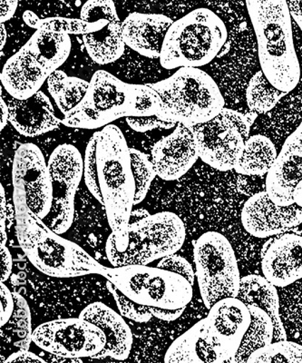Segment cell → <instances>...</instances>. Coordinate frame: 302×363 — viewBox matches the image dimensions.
Wrapping results in <instances>:
<instances>
[{
    "label": "cell",
    "instance_id": "cell-1",
    "mask_svg": "<svg viewBox=\"0 0 302 363\" xmlns=\"http://www.w3.org/2000/svg\"><path fill=\"white\" fill-rule=\"evenodd\" d=\"M130 148L121 129L111 124L94 133L84 157V183L105 207L119 252L128 248L130 216L135 206V182Z\"/></svg>",
    "mask_w": 302,
    "mask_h": 363
},
{
    "label": "cell",
    "instance_id": "cell-2",
    "mask_svg": "<svg viewBox=\"0 0 302 363\" xmlns=\"http://www.w3.org/2000/svg\"><path fill=\"white\" fill-rule=\"evenodd\" d=\"M16 233L28 261L42 274L54 278L100 274L103 264L76 242L62 238L29 208L21 187L13 186Z\"/></svg>",
    "mask_w": 302,
    "mask_h": 363
},
{
    "label": "cell",
    "instance_id": "cell-3",
    "mask_svg": "<svg viewBox=\"0 0 302 363\" xmlns=\"http://www.w3.org/2000/svg\"><path fill=\"white\" fill-rule=\"evenodd\" d=\"M160 108V99L151 86L125 83L99 70L91 77L82 101L64 116L62 125L94 130L120 118L157 115Z\"/></svg>",
    "mask_w": 302,
    "mask_h": 363
},
{
    "label": "cell",
    "instance_id": "cell-4",
    "mask_svg": "<svg viewBox=\"0 0 302 363\" xmlns=\"http://www.w3.org/2000/svg\"><path fill=\"white\" fill-rule=\"evenodd\" d=\"M258 45L262 71L277 89L298 86L301 67L295 50L291 16L286 0H246Z\"/></svg>",
    "mask_w": 302,
    "mask_h": 363
},
{
    "label": "cell",
    "instance_id": "cell-5",
    "mask_svg": "<svg viewBox=\"0 0 302 363\" xmlns=\"http://www.w3.org/2000/svg\"><path fill=\"white\" fill-rule=\"evenodd\" d=\"M157 93L159 118L191 126L213 119L225 108L222 92L209 74L196 67L179 68L164 80L148 84Z\"/></svg>",
    "mask_w": 302,
    "mask_h": 363
},
{
    "label": "cell",
    "instance_id": "cell-6",
    "mask_svg": "<svg viewBox=\"0 0 302 363\" xmlns=\"http://www.w3.org/2000/svg\"><path fill=\"white\" fill-rule=\"evenodd\" d=\"M71 48L69 35L35 30L3 67L0 76L3 89L18 99L34 96L50 74L66 62Z\"/></svg>",
    "mask_w": 302,
    "mask_h": 363
},
{
    "label": "cell",
    "instance_id": "cell-7",
    "mask_svg": "<svg viewBox=\"0 0 302 363\" xmlns=\"http://www.w3.org/2000/svg\"><path fill=\"white\" fill-rule=\"evenodd\" d=\"M228 38L224 22L208 9H197L174 21L162 44L161 66L165 69L200 68L212 62Z\"/></svg>",
    "mask_w": 302,
    "mask_h": 363
},
{
    "label": "cell",
    "instance_id": "cell-8",
    "mask_svg": "<svg viewBox=\"0 0 302 363\" xmlns=\"http://www.w3.org/2000/svg\"><path fill=\"white\" fill-rule=\"evenodd\" d=\"M128 235L125 252L116 248L112 233L107 239L106 254L113 267L148 265L165 256L177 254L184 244L186 229L174 213L161 212L129 223Z\"/></svg>",
    "mask_w": 302,
    "mask_h": 363
},
{
    "label": "cell",
    "instance_id": "cell-9",
    "mask_svg": "<svg viewBox=\"0 0 302 363\" xmlns=\"http://www.w3.org/2000/svg\"><path fill=\"white\" fill-rule=\"evenodd\" d=\"M100 275L111 281L125 296L149 308L178 310L193 299V285L175 272L148 265L106 267Z\"/></svg>",
    "mask_w": 302,
    "mask_h": 363
},
{
    "label": "cell",
    "instance_id": "cell-10",
    "mask_svg": "<svg viewBox=\"0 0 302 363\" xmlns=\"http://www.w3.org/2000/svg\"><path fill=\"white\" fill-rule=\"evenodd\" d=\"M194 264L201 300L208 310L225 298L237 297L241 274L229 240L217 232H207L196 240Z\"/></svg>",
    "mask_w": 302,
    "mask_h": 363
},
{
    "label": "cell",
    "instance_id": "cell-11",
    "mask_svg": "<svg viewBox=\"0 0 302 363\" xmlns=\"http://www.w3.org/2000/svg\"><path fill=\"white\" fill-rule=\"evenodd\" d=\"M251 125L243 113L224 108L209 121L191 126L201 160L218 171L235 169L251 136Z\"/></svg>",
    "mask_w": 302,
    "mask_h": 363
},
{
    "label": "cell",
    "instance_id": "cell-12",
    "mask_svg": "<svg viewBox=\"0 0 302 363\" xmlns=\"http://www.w3.org/2000/svg\"><path fill=\"white\" fill-rule=\"evenodd\" d=\"M47 165L53 186V201L50 212L43 221L62 235L74 221V199L84 177V158L74 145L62 144L52 152Z\"/></svg>",
    "mask_w": 302,
    "mask_h": 363
},
{
    "label": "cell",
    "instance_id": "cell-13",
    "mask_svg": "<svg viewBox=\"0 0 302 363\" xmlns=\"http://www.w3.org/2000/svg\"><path fill=\"white\" fill-rule=\"evenodd\" d=\"M33 342L48 354L71 359L92 358L104 349L103 330L82 318H67L40 324Z\"/></svg>",
    "mask_w": 302,
    "mask_h": 363
},
{
    "label": "cell",
    "instance_id": "cell-14",
    "mask_svg": "<svg viewBox=\"0 0 302 363\" xmlns=\"http://www.w3.org/2000/svg\"><path fill=\"white\" fill-rule=\"evenodd\" d=\"M12 184L22 188L29 208L44 220L51 210L53 186L47 161L38 145L26 143L16 150Z\"/></svg>",
    "mask_w": 302,
    "mask_h": 363
},
{
    "label": "cell",
    "instance_id": "cell-15",
    "mask_svg": "<svg viewBox=\"0 0 302 363\" xmlns=\"http://www.w3.org/2000/svg\"><path fill=\"white\" fill-rule=\"evenodd\" d=\"M251 313L237 297L217 301L206 318L208 342L216 352L218 363L235 357L251 324Z\"/></svg>",
    "mask_w": 302,
    "mask_h": 363
},
{
    "label": "cell",
    "instance_id": "cell-16",
    "mask_svg": "<svg viewBox=\"0 0 302 363\" xmlns=\"http://www.w3.org/2000/svg\"><path fill=\"white\" fill-rule=\"evenodd\" d=\"M241 220L245 231L255 238H272L301 225L302 207L296 203L280 206L262 191L246 201Z\"/></svg>",
    "mask_w": 302,
    "mask_h": 363
},
{
    "label": "cell",
    "instance_id": "cell-17",
    "mask_svg": "<svg viewBox=\"0 0 302 363\" xmlns=\"http://www.w3.org/2000/svg\"><path fill=\"white\" fill-rule=\"evenodd\" d=\"M199 158L193 130L190 126L181 124L155 143L151 153L155 173L164 181L180 179Z\"/></svg>",
    "mask_w": 302,
    "mask_h": 363
},
{
    "label": "cell",
    "instance_id": "cell-18",
    "mask_svg": "<svg viewBox=\"0 0 302 363\" xmlns=\"http://www.w3.org/2000/svg\"><path fill=\"white\" fill-rule=\"evenodd\" d=\"M302 181V120L288 136L266 177V192L282 206L293 204V194Z\"/></svg>",
    "mask_w": 302,
    "mask_h": 363
},
{
    "label": "cell",
    "instance_id": "cell-19",
    "mask_svg": "<svg viewBox=\"0 0 302 363\" xmlns=\"http://www.w3.org/2000/svg\"><path fill=\"white\" fill-rule=\"evenodd\" d=\"M262 271L276 287H287L302 279V236L281 233L272 236L261 251Z\"/></svg>",
    "mask_w": 302,
    "mask_h": 363
},
{
    "label": "cell",
    "instance_id": "cell-20",
    "mask_svg": "<svg viewBox=\"0 0 302 363\" xmlns=\"http://www.w3.org/2000/svg\"><path fill=\"white\" fill-rule=\"evenodd\" d=\"M9 109V123L15 130L26 138H38L57 130L62 119L55 113L53 104L42 91L26 99H18L6 92L1 93Z\"/></svg>",
    "mask_w": 302,
    "mask_h": 363
},
{
    "label": "cell",
    "instance_id": "cell-21",
    "mask_svg": "<svg viewBox=\"0 0 302 363\" xmlns=\"http://www.w3.org/2000/svg\"><path fill=\"white\" fill-rule=\"evenodd\" d=\"M174 21L162 14L135 12L123 21V40L126 47L141 56L160 58L165 35Z\"/></svg>",
    "mask_w": 302,
    "mask_h": 363
},
{
    "label": "cell",
    "instance_id": "cell-22",
    "mask_svg": "<svg viewBox=\"0 0 302 363\" xmlns=\"http://www.w3.org/2000/svg\"><path fill=\"white\" fill-rule=\"evenodd\" d=\"M79 317L99 327L106 337L105 347L92 358L125 361L129 357L133 346V333L121 314L97 301L84 308Z\"/></svg>",
    "mask_w": 302,
    "mask_h": 363
},
{
    "label": "cell",
    "instance_id": "cell-23",
    "mask_svg": "<svg viewBox=\"0 0 302 363\" xmlns=\"http://www.w3.org/2000/svg\"><path fill=\"white\" fill-rule=\"evenodd\" d=\"M238 299L246 306L262 308L272 318L274 327V342L287 340L280 314V298L277 288L264 277L250 274L242 278Z\"/></svg>",
    "mask_w": 302,
    "mask_h": 363
},
{
    "label": "cell",
    "instance_id": "cell-24",
    "mask_svg": "<svg viewBox=\"0 0 302 363\" xmlns=\"http://www.w3.org/2000/svg\"><path fill=\"white\" fill-rule=\"evenodd\" d=\"M167 363H218V359L208 342L206 318L178 337L164 355Z\"/></svg>",
    "mask_w": 302,
    "mask_h": 363
},
{
    "label": "cell",
    "instance_id": "cell-25",
    "mask_svg": "<svg viewBox=\"0 0 302 363\" xmlns=\"http://www.w3.org/2000/svg\"><path fill=\"white\" fill-rule=\"evenodd\" d=\"M15 310L9 322L1 326V362L16 352L28 350L33 342L31 313L28 301L21 294L13 291Z\"/></svg>",
    "mask_w": 302,
    "mask_h": 363
},
{
    "label": "cell",
    "instance_id": "cell-26",
    "mask_svg": "<svg viewBox=\"0 0 302 363\" xmlns=\"http://www.w3.org/2000/svg\"><path fill=\"white\" fill-rule=\"evenodd\" d=\"M277 155L275 145L267 136H250L233 170L243 176H264L271 169Z\"/></svg>",
    "mask_w": 302,
    "mask_h": 363
},
{
    "label": "cell",
    "instance_id": "cell-27",
    "mask_svg": "<svg viewBox=\"0 0 302 363\" xmlns=\"http://www.w3.org/2000/svg\"><path fill=\"white\" fill-rule=\"evenodd\" d=\"M247 307L251 313V324L243 337L238 352L228 362H247L253 352L274 342V327L272 318L262 308L252 304Z\"/></svg>",
    "mask_w": 302,
    "mask_h": 363
},
{
    "label": "cell",
    "instance_id": "cell-28",
    "mask_svg": "<svg viewBox=\"0 0 302 363\" xmlns=\"http://www.w3.org/2000/svg\"><path fill=\"white\" fill-rule=\"evenodd\" d=\"M47 82L48 92L64 116L82 101L89 87V81L67 76L60 69L52 73Z\"/></svg>",
    "mask_w": 302,
    "mask_h": 363
},
{
    "label": "cell",
    "instance_id": "cell-29",
    "mask_svg": "<svg viewBox=\"0 0 302 363\" xmlns=\"http://www.w3.org/2000/svg\"><path fill=\"white\" fill-rule=\"evenodd\" d=\"M288 93L272 85L262 70L253 74L246 89L247 106L252 112L266 113L274 109Z\"/></svg>",
    "mask_w": 302,
    "mask_h": 363
},
{
    "label": "cell",
    "instance_id": "cell-30",
    "mask_svg": "<svg viewBox=\"0 0 302 363\" xmlns=\"http://www.w3.org/2000/svg\"><path fill=\"white\" fill-rule=\"evenodd\" d=\"M301 363L302 345L287 340H277L253 352L247 363Z\"/></svg>",
    "mask_w": 302,
    "mask_h": 363
},
{
    "label": "cell",
    "instance_id": "cell-31",
    "mask_svg": "<svg viewBox=\"0 0 302 363\" xmlns=\"http://www.w3.org/2000/svg\"><path fill=\"white\" fill-rule=\"evenodd\" d=\"M130 152H131L132 169L135 182L134 206H138L145 200L150 189L152 182L157 176L151 158H149L147 155L135 148H130Z\"/></svg>",
    "mask_w": 302,
    "mask_h": 363
},
{
    "label": "cell",
    "instance_id": "cell-32",
    "mask_svg": "<svg viewBox=\"0 0 302 363\" xmlns=\"http://www.w3.org/2000/svg\"><path fill=\"white\" fill-rule=\"evenodd\" d=\"M106 287L113 295L120 314L123 317L138 323L150 322L152 316L150 308L136 303L122 293L111 281L106 280Z\"/></svg>",
    "mask_w": 302,
    "mask_h": 363
},
{
    "label": "cell",
    "instance_id": "cell-33",
    "mask_svg": "<svg viewBox=\"0 0 302 363\" xmlns=\"http://www.w3.org/2000/svg\"><path fill=\"white\" fill-rule=\"evenodd\" d=\"M126 123L138 133H146L155 130V129H173L178 125L177 123L167 121L159 118L157 115L147 116H130L126 118Z\"/></svg>",
    "mask_w": 302,
    "mask_h": 363
},
{
    "label": "cell",
    "instance_id": "cell-34",
    "mask_svg": "<svg viewBox=\"0 0 302 363\" xmlns=\"http://www.w3.org/2000/svg\"><path fill=\"white\" fill-rule=\"evenodd\" d=\"M157 267L181 275V277L186 278L193 286L196 283V272H194L190 262L183 256L177 254L165 256V257L160 259Z\"/></svg>",
    "mask_w": 302,
    "mask_h": 363
},
{
    "label": "cell",
    "instance_id": "cell-35",
    "mask_svg": "<svg viewBox=\"0 0 302 363\" xmlns=\"http://www.w3.org/2000/svg\"><path fill=\"white\" fill-rule=\"evenodd\" d=\"M1 313H0V326L4 325L11 319L15 310L14 295L6 285L1 281Z\"/></svg>",
    "mask_w": 302,
    "mask_h": 363
},
{
    "label": "cell",
    "instance_id": "cell-36",
    "mask_svg": "<svg viewBox=\"0 0 302 363\" xmlns=\"http://www.w3.org/2000/svg\"><path fill=\"white\" fill-rule=\"evenodd\" d=\"M6 199L4 187L0 186V245H6L8 241L6 235Z\"/></svg>",
    "mask_w": 302,
    "mask_h": 363
},
{
    "label": "cell",
    "instance_id": "cell-37",
    "mask_svg": "<svg viewBox=\"0 0 302 363\" xmlns=\"http://www.w3.org/2000/svg\"><path fill=\"white\" fill-rule=\"evenodd\" d=\"M43 362L47 361L40 356L35 354V353L29 352L28 350H22V351L16 352L9 355L3 363L11 362Z\"/></svg>",
    "mask_w": 302,
    "mask_h": 363
},
{
    "label": "cell",
    "instance_id": "cell-38",
    "mask_svg": "<svg viewBox=\"0 0 302 363\" xmlns=\"http://www.w3.org/2000/svg\"><path fill=\"white\" fill-rule=\"evenodd\" d=\"M186 308L178 310L162 309V308H150L152 316L164 322H174L183 315Z\"/></svg>",
    "mask_w": 302,
    "mask_h": 363
},
{
    "label": "cell",
    "instance_id": "cell-39",
    "mask_svg": "<svg viewBox=\"0 0 302 363\" xmlns=\"http://www.w3.org/2000/svg\"><path fill=\"white\" fill-rule=\"evenodd\" d=\"M0 254H1V281L5 283L11 277L13 261L11 252L6 245H0Z\"/></svg>",
    "mask_w": 302,
    "mask_h": 363
},
{
    "label": "cell",
    "instance_id": "cell-40",
    "mask_svg": "<svg viewBox=\"0 0 302 363\" xmlns=\"http://www.w3.org/2000/svg\"><path fill=\"white\" fill-rule=\"evenodd\" d=\"M19 0H0V23H6L14 17Z\"/></svg>",
    "mask_w": 302,
    "mask_h": 363
},
{
    "label": "cell",
    "instance_id": "cell-41",
    "mask_svg": "<svg viewBox=\"0 0 302 363\" xmlns=\"http://www.w3.org/2000/svg\"><path fill=\"white\" fill-rule=\"evenodd\" d=\"M291 18L296 22L302 32V0H286Z\"/></svg>",
    "mask_w": 302,
    "mask_h": 363
},
{
    "label": "cell",
    "instance_id": "cell-42",
    "mask_svg": "<svg viewBox=\"0 0 302 363\" xmlns=\"http://www.w3.org/2000/svg\"><path fill=\"white\" fill-rule=\"evenodd\" d=\"M0 131H3L9 122V109L4 97H0Z\"/></svg>",
    "mask_w": 302,
    "mask_h": 363
},
{
    "label": "cell",
    "instance_id": "cell-43",
    "mask_svg": "<svg viewBox=\"0 0 302 363\" xmlns=\"http://www.w3.org/2000/svg\"><path fill=\"white\" fill-rule=\"evenodd\" d=\"M23 21L26 23L28 27L35 29L38 23L40 22V18L35 12L32 11H26L23 13Z\"/></svg>",
    "mask_w": 302,
    "mask_h": 363
},
{
    "label": "cell",
    "instance_id": "cell-44",
    "mask_svg": "<svg viewBox=\"0 0 302 363\" xmlns=\"http://www.w3.org/2000/svg\"><path fill=\"white\" fill-rule=\"evenodd\" d=\"M151 213L147 210L144 208H133L131 216H130V223H136L141 221V220L146 218V217L150 216Z\"/></svg>",
    "mask_w": 302,
    "mask_h": 363
},
{
    "label": "cell",
    "instance_id": "cell-45",
    "mask_svg": "<svg viewBox=\"0 0 302 363\" xmlns=\"http://www.w3.org/2000/svg\"><path fill=\"white\" fill-rule=\"evenodd\" d=\"M294 202L302 207V181L298 184L293 194Z\"/></svg>",
    "mask_w": 302,
    "mask_h": 363
},
{
    "label": "cell",
    "instance_id": "cell-46",
    "mask_svg": "<svg viewBox=\"0 0 302 363\" xmlns=\"http://www.w3.org/2000/svg\"><path fill=\"white\" fill-rule=\"evenodd\" d=\"M0 37H1V40H0V42H1V45H0V48H1L2 52L3 50H4L6 40H8V33H6L5 23H1V26H0Z\"/></svg>",
    "mask_w": 302,
    "mask_h": 363
},
{
    "label": "cell",
    "instance_id": "cell-47",
    "mask_svg": "<svg viewBox=\"0 0 302 363\" xmlns=\"http://www.w3.org/2000/svg\"><path fill=\"white\" fill-rule=\"evenodd\" d=\"M19 1H21H21H23V0H19Z\"/></svg>",
    "mask_w": 302,
    "mask_h": 363
}]
</instances>
